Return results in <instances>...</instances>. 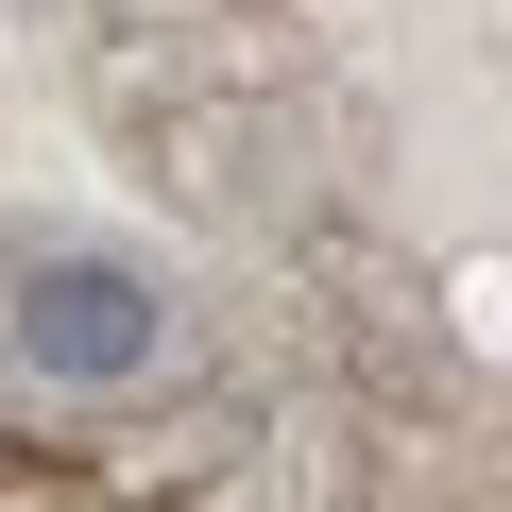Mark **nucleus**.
Here are the masks:
<instances>
[{
	"label": "nucleus",
	"instance_id": "1",
	"mask_svg": "<svg viewBox=\"0 0 512 512\" xmlns=\"http://www.w3.org/2000/svg\"><path fill=\"white\" fill-rule=\"evenodd\" d=\"M0 342H18V376H52V393H120V376L171 359V291L137 274V256H35L18 308H0Z\"/></svg>",
	"mask_w": 512,
	"mask_h": 512
}]
</instances>
